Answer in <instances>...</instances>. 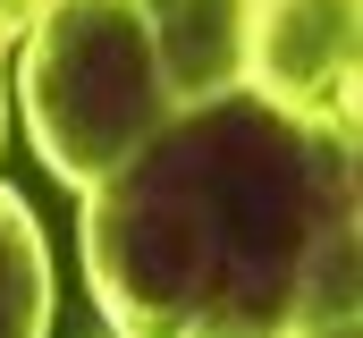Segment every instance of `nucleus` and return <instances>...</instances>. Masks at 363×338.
Listing matches in <instances>:
<instances>
[{"mask_svg": "<svg viewBox=\"0 0 363 338\" xmlns=\"http://www.w3.org/2000/svg\"><path fill=\"white\" fill-rule=\"evenodd\" d=\"M262 77L279 102L347 136V84H355V9L347 0H262Z\"/></svg>", "mask_w": 363, "mask_h": 338, "instance_id": "f257e3e1", "label": "nucleus"}]
</instances>
